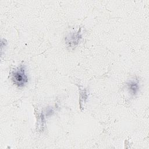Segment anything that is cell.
I'll use <instances>...</instances> for the list:
<instances>
[{
  "label": "cell",
  "instance_id": "1",
  "mask_svg": "<svg viewBox=\"0 0 149 149\" xmlns=\"http://www.w3.org/2000/svg\"><path fill=\"white\" fill-rule=\"evenodd\" d=\"M12 80L19 87L24 86L28 82V76L24 65H20L12 73Z\"/></svg>",
  "mask_w": 149,
  "mask_h": 149
},
{
  "label": "cell",
  "instance_id": "3",
  "mask_svg": "<svg viewBox=\"0 0 149 149\" xmlns=\"http://www.w3.org/2000/svg\"><path fill=\"white\" fill-rule=\"evenodd\" d=\"M70 38H69V40H72L71 41L68 42L70 44V45H71V44H73V45H75V43H78L79 42V41L80 40V38H81V36L80 35V31H79L77 33H75V34H72L70 37Z\"/></svg>",
  "mask_w": 149,
  "mask_h": 149
},
{
  "label": "cell",
  "instance_id": "2",
  "mask_svg": "<svg viewBox=\"0 0 149 149\" xmlns=\"http://www.w3.org/2000/svg\"><path fill=\"white\" fill-rule=\"evenodd\" d=\"M127 87L132 95H135L139 89V82L137 80H131L127 83Z\"/></svg>",
  "mask_w": 149,
  "mask_h": 149
}]
</instances>
